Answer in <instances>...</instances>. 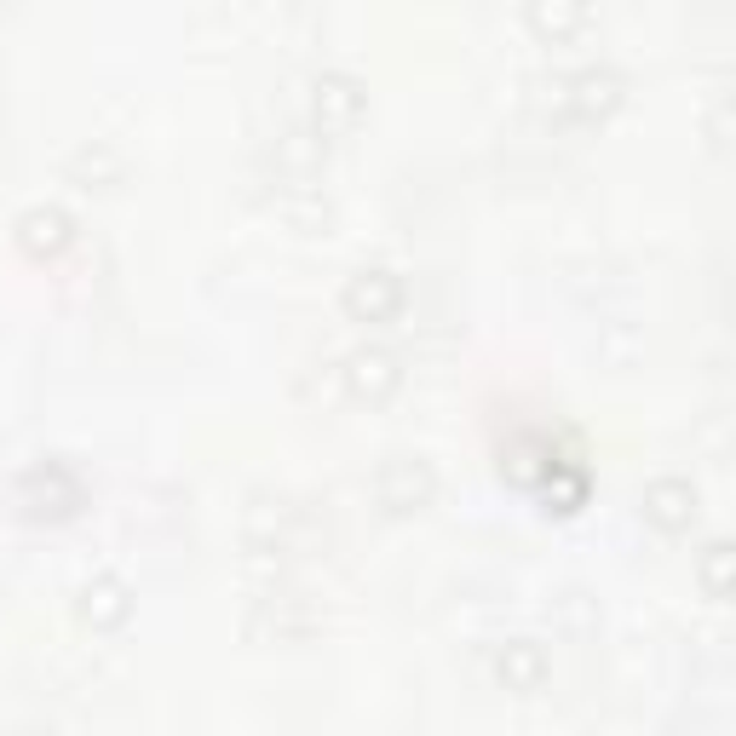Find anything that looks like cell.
Listing matches in <instances>:
<instances>
[{
  "label": "cell",
  "instance_id": "obj_1",
  "mask_svg": "<svg viewBox=\"0 0 736 736\" xmlns=\"http://www.w3.org/2000/svg\"><path fill=\"white\" fill-rule=\"evenodd\" d=\"M391 294H397V288H391L386 276L380 271H368V276H357V288H351V305H357V311H380V305H391Z\"/></svg>",
  "mask_w": 736,
  "mask_h": 736
}]
</instances>
